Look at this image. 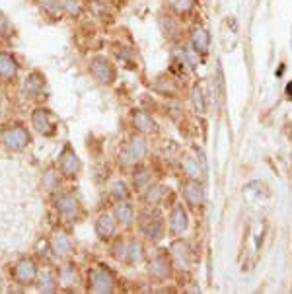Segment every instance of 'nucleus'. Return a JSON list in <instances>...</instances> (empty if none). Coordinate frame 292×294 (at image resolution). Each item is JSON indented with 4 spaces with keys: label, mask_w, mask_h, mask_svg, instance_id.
I'll return each mask as SVG.
<instances>
[{
    "label": "nucleus",
    "mask_w": 292,
    "mask_h": 294,
    "mask_svg": "<svg viewBox=\"0 0 292 294\" xmlns=\"http://www.w3.org/2000/svg\"><path fill=\"white\" fill-rule=\"evenodd\" d=\"M43 205L33 168L18 160L0 162V250H25L35 238Z\"/></svg>",
    "instance_id": "1"
},
{
    "label": "nucleus",
    "mask_w": 292,
    "mask_h": 294,
    "mask_svg": "<svg viewBox=\"0 0 292 294\" xmlns=\"http://www.w3.org/2000/svg\"><path fill=\"white\" fill-rule=\"evenodd\" d=\"M146 150H148V144L144 141V137H132L129 141V144L121 150L119 154V160L121 164H125V166H130V164L139 162L142 160L144 156H146Z\"/></svg>",
    "instance_id": "2"
},
{
    "label": "nucleus",
    "mask_w": 292,
    "mask_h": 294,
    "mask_svg": "<svg viewBox=\"0 0 292 294\" xmlns=\"http://www.w3.org/2000/svg\"><path fill=\"white\" fill-rule=\"evenodd\" d=\"M90 72H92V76L96 78L97 82H101V84H111L113 80H115V68L111 66L108 59H103V57H96L92 63H90Z\"/></svg>",
    "instance_id": "3"
},
{
    "label": "nucleus",
    "mask_w": 292,
    "mask_h": 294,
    "mask_svg": "<svg viewBox=\"0 0 292 294\" xmlns=\"http://www.w3.org/2000/svg\"><path fill=\"white\" fill-rule=\"evenodd\" d=\"M181 195L191 205V207H203L205 205V189L201 185V181L195 179H187L181 183Z\"/></svg>",
    "instance_id": "4"
},
{
    "label": "nucleus",
    "mask_w": 292,
    "mask_h": 294,
    "mask_svg": "<svg viewBox=\"0 0 292 294\" xmlns=\"http://www.w3.org/2000/svg\"><path fill=\"white\" fill-rule=\"evenodd\" d=\"M90 288H92V292H97V294L113 292V288H115V279H113V275H111L108 269H97V271L92 273Z\"/></svg>",
    "instance_id": "5"
},
{
    "label": "nucleus",
    "mask_w": 292,
    "mask_h": 294,
    "mask_svg": "<svg viewBox=\"0 0 292 294\" xmlns=\"http://www.w3.org/2000/svg\"><path fill=\"white\" fill-rule=\"evenodd\" d=\"M170 257H172L173 265H175L177 269H181V271H183V269H189V265H191V250H189V246L181 240L172 244Z\"/></svg>",
    "instance_id": "6"
},
{
    "label": "nucleus",
    "mask_w": 292,
    "mask_h": 294,
    "mask_svg": "<svg viewBox=\"0 0 292 294\" xmlns=\"http://www.w3.org/2000/svg\"><path fill=\"white\" fill-rule=\"evenodd\" d=\"M191 47L197 55L206 57L208 49H210V33L203 25H195L191 30Z\"/></svg>",
    "instance_id": "7"
},
{
    "label": "nucleus",
    "mask_w": 292,
    "mask_h": 294,
    "mask_svg": "<svg viewBox=\"0 0 292 294\" xmlns=\"http://www.w3.org/2000/svg\"><path fill=\"white\" fill-rule=\"evenodd\" d=\"M189 228V217H187V210L183 208V205H177L172 208L170 212V232L173 236H181Z\"/></svg>",
    "instance_id": "8"
},
{
    "label": "nucleus",
    "mask_w": 292,
    "mask_h": 294,
    "mask_svg": "<svg viewBox=\"0 0 292 294\" xmlns=\"http://www.w3.org/2000/svg\"><path fill=\"white\" fill-rule=\"evenodd\" d=\"M30 142V137H28V131L22 129V127H12L8 131L4 132V144L12 148V150H22L28 146Z\"/></svg>",
    "instance_id": "9"
},
{
    "label": "nucleus",
    "mask_w": 292,
    "mask_h": 294,
    "mask_svg": "<svg viewBox=\"0 0 292 294\" xmlns=\"http://www.w3.org/2000/svg\"><path fill=\"white\" fill-rule=\"evenodd\" d=\"M59 166H61V172L68 177H74L80 172V160H78V156L70 146H65V150L59 158Z\"/></svg>",
    "instance_id": "10"
},
{
    "label": "nucleus",
    "mask_w": 292,
    "mask_h": 294,
    "mask_svg": "<svg viewBox=\"0 0 292 294\" xmlns=\"http://www.w3.org/2000/svg\"><path fill=\"white\" fill-rule=\"evenodd\" d=\"M172 265H173L172 257L160 253V255H156L150 261V275H154V277L160 279V281L170 279V277H172Z\"/></svg>",
    "instance_id": "11"
},
{
    "label": "nucleus",
    "mask_w": 292,
    "mask_h": 294,
    "mask_svg": "<svg viewBox=\"0 0 292 294\" xmlns=\"http://www.w3.org/2000/svg\"><path fill=\"white\" fill-rule=\"evenodd\" d=\"M32 121H33V127L41 132V135H45V137H51L55 132V129H57L55 119H51V115H49L47 111H43V109L33 111Z\"/></svg>",
    "instance_id": "12"
},
{
    "label": "nucleus",
    "mask_w": 292,
    "mask_h": 294,
    "mask_svg": "<svg viewBox=\"0 0 292 294\" xmlns=\"http://www.w3.org/2000/svg\"><path fill=\"white\" fill-rule=\"evenodd\" d=\"M35 265L32 261H28V259H23L20 261L16 267H14V277H16V281H20V283L28 284V283H33V279H35Z\"/></svg>",
    "instance_id": "13"
},
{
    "label": "nucleus",
    "mask_w": 292,
    "mask_h": 294,
    "mask_svg": "<svg viewBox=\"0 0 292 294\" xmlns=\"http://www.w3.org/2000/svg\"><path fill=\"white\" fill-rule=\"evenodd\" d=\"M183 172L189 179H195V181H201L205 177L203 164L199 162V158H191V156H185L183 158Z\"/></svg>",
    "instance_id": "14"
},
{
    "label": "nucleus",
    "mask_w": 292,
    "mask_h": 294,
    "mask_svg": "<svg viewBox=\"0 0 292 294\" xmlns=\"http://www.w3.org/2000/svg\"><path fill=\"white\" fill-rule=\"evenodd\" d=\"M164 222L160 218H154V220H148V222H144L142 224V234L152 242H158L164 238Z\"/></svg>",
    "instance_id": "15"
},
{
    "label": "nucleus",
    "mask_w": 292,
    "mask_h": 294,
    "mask_svg": "<svg viewBox=\"0 0 292 294\" xmlns=\"http://www.w3.org/2000/svg\"><path fill=\"white\" fill-rule=\"evenodd\" d=\"M113 230H115V217L101 215V217L96 220V232L101 240H108L109 236L113 234Z\"/></svg>",
    "instance_id": "16"
},
{
    "label": "nucleus",
    "mask_w": 292,
    "mask_h": 294,
    "mask_svg": "<svg viewBox=\"0 0 292 294\" xmlns=\"http://www.w3.org/2000/svg\"><path fill=\"white\" fill-rule=\"evenodd\" d=\"M113 217H115V220H117L119 224L127 226V224L132 222V218H135V210H132V207H130L127 201H121V203H117L115 208H113Z\"/></svg>",
    "instance_id": "17"
},
{
    "label": "nucleus",
    "mask_w": 292,
    "mask_h": 294,
    "mask_svg": "<svg viewBox=\"0 0 292 294\" xmlns=\"http://www.w3.org/2000/svg\"><path fill=\"white\" fill-rule=\"evenodd\" d=\"M132 123H135L137 131H141V132H152L154 129H156L154 119H152L148 113H144V111H135V115H132Z\"/></svg>",
    "instance_id": "18"
},
{
    "label": "nucleus",
    "mask_w": 292,
    "mask_h": 294,
    "mask_svg": "<svg viewBox=\"0 0 292 294\" xmlns=\"http://www.w3.org/2000/svg\"><path fill=\"white\" fill-rule=\"evenodd\" d=\"M132 185H135V189H139V191L148 189V187L152 185V172L150 170L144 168V166H141V168L135 172V175H132Z\"/></svg>",
    "instance_id": "19"
},
{
    "label": "nucleus",
    "mask_w": 292,
    "mask_h": 294,
    "mask_svg": "<svg viewBox=\"0 0 292 294\" xmlns=\"http://www.w3.org/2000/svg\"><path fill=\"white\" fill-rule=\"evenodd\" d=\"M57 208L65 215V217H74L78 212V201L74 195H63L57 201Z\"/></svg>",
    "instance_id": "20"
},
{
    "label": "nucleus",
    "mask_w": 292,
    "mask_h": 294,
    "mask_svg": "<svg viewBox=\"0 0 292 294\" xmlns=\"http://www.w3.org/2000/svg\"><path fill=\"white\" fill-rule=\"evenodd\" d=\"M53 250L59 255H66V253L72 251V240L66 236L65 232H59L53 236Z\"/></svg>",
    "instance_id": "21"
},
{
    "label": "nucleus",
    "mask_w": 292,
    "mask_h": 294,
    "mask_svg": "<svg viewBox=\"0 0 292 294\" xmlns=\"http://www.w3.org/2000/svg\"><path fill=\"white\" fill-rule=\"evenodd\" d=\"M125 261L127 263H141L144 261V248L137 242L127 244V251H125Z\"/></svg>",
    "instance_id": "22"
},
{
    "label": "nucleus",
    "mask_w": 292,
    "mask_h": 294,
    "mask_svg": "<svg viewBox=\"0 0 292 294\" xmlns=\"http://www.w3.org/2000/svg\"><path fill=\"white\" fill-rule=\"evenodd\" d=\"M166 195H168V191H166L162 185H150L144 199H146L148 205H160V203H164Z\"/></svg>",
    "instance_id": "23"
},
{
    "label": "nucleus",
    "mask_w": 292,
    "mask_h": 294,
    "mask_svg": "<svg viewBox=\"0 0 292 294\" xmlns=\"http://www.w3.org/2000/svg\"><path fill=\"white\" fill-rule=\"evenodd\" d=\"M18 66L8 53H0V76H14Z\"/></svg>",
    "instance_id": "24"
},
{
    "label": "nucleus",
    "mask_w": 292,
    "mask_h": 294,
    "mask_svg": "<svg viewBox=\"0 0 292 294\" xmlns=\"http://www.w3.org/2000/svg\"><path fill=\"white\" fill-rule=\"evenodd\" d=\"M160 28H162L164 35L170 37V39H173L179 33V25H177V22L173 20L172 16H162L160 18Z\"/></svg>",
    "instance_id": "25"
},
{
    "label": "nucleus",
    "mask_w": 292,
    "mask_h": 294,
    "mask_svg": "<svg viewBox=\"0 0 292 294\" xmlns=\"http://www.w3.org/2000/svg\"><path fill=\"white\" fill-rule=\"evenodd\" d=\"M41 90H43V78L39 76L37 72L30 74L28 80H25V92L32 94V96H35V94H39Z\"/></svg>",
    "instance_id": "26"
},
{
    "label": "nucleus",
    "mask_w": 292,
    "mask_h": 294,
    "mask_svg": "<svg viewBox=\"0 0 292 294\" xmlns=\"http://www.w3.org/2000/svg\"><path fill=\"white\" fill-rule=\"evenodd\" d=\"M168 6L172 8L175 14H189V12L193 10L195 6V0H168Z\"/></svg>",
    "instance_id": "27"
},
{
    "label": "nucleus",
    "mask_w": 292,
    "mask_h": 294,
    "mask_svg": "<svg viewBox=\"0 0 292 294\" xmlns=\"http://www.w3.org/2000/svg\"><path fill=\"white\" fill-rule=\"evenodd\" d=\"M191 101H193V108L199 111V113H205V94H203V88L199 84H195L193 90H191Z\"/></svg>",
    "instance_id": "28"
},
{
    "label": "nucleus",
    "mask_w": 292,
    "mask_h": 294,
    "mask_svg": "<svg viewBox=\"0 0 292 294\" xmlns=\"http://www.w3.org/2000/svg\"><path fill=\"white\" fill-rule=\"evenodd\" d=\"M39 290L41 292H55L57 290V283H55L53 275L51 273H41V277H39Z\"/></svg>",
    "instance_id": "29"
},
{
    "label": "nucleus",
    "mask_w": 292,
    "mask_h": 294,
    "mask_svg": "<svg viewBox=\"0 0 292 294\" xmlns=\"http://www.w3.org/2000/svg\"><path fill=\"white\" fill-rule=\"evenodd\" d=\"M111 193H113L115 199H119V201H127V199H129V189H127V185H125L121 179L113 181V185H111Z\"/></svg>",
    "instance_id": "30"
},
{
    "label": "nucleus",
    "mask_w": 292,
    "mask_h": 294,
    "mask_svg": "<svg viewBox=\"0 0 292 294\" xmlns=\"http://www.w3.org/2000/svg\"><path fill=\"white\" fill-rule=\"evenodd\" d=\"M57 181H59V177H57V174H55L53 170H47L43 174V187L45 189H55V185H57Z\"/></svg>",
    "instance_id": "31"
},
{
    "label": "nucleus",
    "mask_w": 292,
    "mask_h": 294,
    "mask_svg": "<svg viewBox=\"0 0 292 294\" xmlns=\"http://www.w3.org/2000/svg\"><path fill=\"white\" fill-rule=\"evenodd\" d=\"M63 8L72 12V14H78V12H80V6H78V2H74V0H65V2H63Z\"/></svg>",
    "instance_id": "32"
},
{
    "label": "nucleus",
    "mask_w": 292,
    "mask_h": 294,
    "mask_svg": "<svg viewBox=\"0 0 292 294\" xmlns=\"http://www.w3.org/2000/svg\"><path fill=\"white\" fill-rule=\"evenodd\" d=\"M8 30H10V22H8V18L0 12V33H8Z\"/></svg>",
    "instance_id": "33"
},
{
    "label": "nucleus",
    "mask_w": 292,
    "mask_h": 294,
    "mask_svg": "<svg viewBox=\"0 0 292 294\" xmlns=\"http://www.w3.org/2000/svg\"><path fill=\"white\" fill-rule=\"evenodd\" d=\"M286 96L292 98V82H288V86H286Z\"/></svg>",
    "instance_id": "34"
}]
</instances>
